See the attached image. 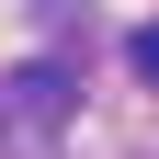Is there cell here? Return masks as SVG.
<instances>
[{
	"mask_svg": "<svg viewBox=\"0 0 159 159\" xmlns=\"http://www.w3.org/2000/svg\"><path fill=\"white\" fill-rule=\"evenodd\" d=\"M57 91H68L57 68H23L11 91H0V114H11V125H34V114H57Z\"/></svg>",
	"mask_w": 159,
	"mask_h": 159,
	"instance_id": "1",
	"label": "cell"
},
{
	"mask_svg": "<svg viewBox=\"0 0 159 159\" xmlns=\"http://www.w3.org/2000/svg\"><path fill=\"white\" fill-rule=\"evenodd\" d=\"M125 57H136V80H159V23H136V46H125Z\"/></svg>",
	"mask_w": 159,
	"mask_h": 159,
	"instance_id": "2",
	"label": "cell"
}]
</instances>
